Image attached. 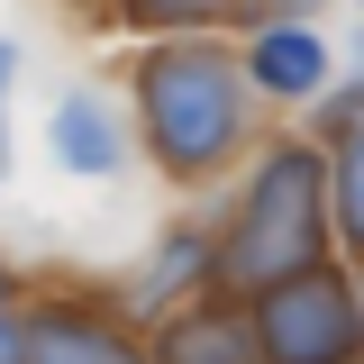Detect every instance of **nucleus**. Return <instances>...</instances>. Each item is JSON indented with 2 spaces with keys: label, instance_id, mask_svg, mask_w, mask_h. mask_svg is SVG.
Segmentation results:
<instances>
[{
  "label": "nucleus",
  "instance_id": "nucleus-1",
  "mask_svg": "<svg viewBox=\"0 0 364 364\" xmlns=\"http://www.w3.org/2000/svg\"><path fill=\"white\" fill-rule=\"evenodd\" d=\"M119 100L136 128V164L173 191L228 182L264 146V100L246 82L237 37H146L119 55Z\"/></svg>",
  "mask_w": 364,
  "mask_h": 364
},
{
  "label": "nucleus",
  "instance_id": "nucleus-2",
  "mask_svg": "<svg viewBox=\"0 0 364 364\" xmlns=\"http://www.w3.org/2000/svg\"><path fill=\"white\" fill-rule=\"evenodd\" d=\"M328 255H337L328 146H318V128H264V146L228 173V200L210 219V282L228 301H255Z\"/></svg>",
  "mask_w": 364,
  "mask_h": 364
},
{
  "label": "nucleus",
  "instance_id": "nucleus-3",
  "mask_svg": "<svg viewBox=\"0 0 364 364\" xmlns=\"http://www.w3.org/2000/svg\"><path fill=\"white\" fill-rule=\"evenodd\" d=\"M246 310H255L264 364H364V282L346 255L255 291Z\"/></svg>",
  "mask_w": 364,
  "mask_h": 364
},
{
  "label": "nucleus",
  "instance_id": "nucleus-4",
  "mask_svg": "<svg viewBox=\"0 0 364 364\" xmlns=\"http://www.w3.org/2000/svg\"><path fill=\"white\" fill-rule=\"evenodd\" d=\"M28 364H155L146 346V318H128L119 291H91V282H28Z\"/></svg>",
  "mask_w": 364,
  "mask_h": 364
},
{
  "label": "nucleus",
  "instance_id": "nucleus-5",
  "mask_svg": "<svg viewBox=\"0 0 364 364\" xmlns=\"http://www.w3.org/2000/svg\"><path fill=\"white\" fill-rule=\"evenodd\" d=\"M237 55H246V82H255L264 109H318L328 82H337V37L318 28L310 9H264L237 37Z\"/></svg>",
  "mask_w": 364,
  "mask_h": 364
},
{
  "label": "nucleus",
  "instance_id": "nucleus-6",
  "mask_svg": "<svg viewBox=\"0 0 364 364\" xmlns=\"http://www.w3.org/2000/svg\"><path fill=\"white\" fill-rule=\"evenodd\" d=\"M46 164L64 182H119L136 164V128H128V100L109 82H64L46 100Z\"/></svg>",
  "mask_w": 364,
  "mask_h": 364
},
{
  "label": "nucleus",
  "instance_id": "nucleus-7",
  "mask_svg": "<svg viewBox=\"0 0 364 364\" xmlns=\"http://www.w3.org/2000/svg\"><path fill=\"white\" fill-rule=\"evenodd\" d=\"M155 364H264V337H255V310L228 301V291H200L146 328Z\"/></svg>",
  "mask_w": 364,
  "mask_h": 364
},
{
  "label": "nucleus",
  "instance_id": "nucleus-8",
  "mask_svg": "<svg viewBox=\"0 0 364 364\" xmlns=\"http://www.w3.org/2000/svg\"><path fill=\"white\" fill-rule=\"evenodd\" d=\"M200 291H219L210 282V219H191V228H164L155 246H146V264L119 282V301H128V318H155L182 310V301H200Z\"/></svg>",
  "mask_w": 364,
  "mask_h": 364
},
{
  "label": "nucleus",
  "instance_id": "nucleus-9",
  "mask_svg": "<svg viewBox=\"0 0 364 364\" xmlns=\"http://www.w3.org/2000/svg\"><path fill=\"white\" fill-rule=\"evenodd\" d=\"M91 9L128 46H146V37H246L255 28V0H91Z\"/></svg>",
  "mask_w": 364,
  "mask_h": 364
},
{
  "label": "nucleus",
  "instance_id": "nucleus-10",
  "mask_svg": "<svg viewBox=\"0 0 364 364\" xmlns=\"http://www.w3.org/2000/svg\"><path fill=\"white\" fill-rule=\"evenodd\" d=\"M328 146V210H337V255L364 264V119H318Z\"/></svg>",
  "mask_w": 364,
  "mask_h": 364
},
{
  "label": "nucleus",
  "instance_id": "nucleus-11",
  "mask_svg": "<svg viewBox=\"0 0 364 364\" xmlns=\"http://www.w3.org/2000/svg\"><path fill=\"white\" fill-rule=\"evenodd\" d=\"M9 109H18V46L0 37V173H9Z\"/></svg>",
  "mask_w": 364,
  "mask_h": 364
},
{
  "label": "nucleus",
  "instance_id": "nucleus-12",
  "mask_svg": "<svg viewBox=\"0 0 364 364\" xmlns=\"http://www.w3.org/2000/svg\"><path fill=\"white\" fill-rule=\"evenodd\" d=\"M0 364H28V318H18V301H0Z\"/></svg>",
  "mask_w": 364,
  "mask_h": 364
},
{
  "label": "nucleus",
  "instance_id": "nucleus-13",
  "mask_svg": "<svg viewBox=\"0 0 364 364\" xmlns=\"http://www.w3.org/2000/svg\"><path fill=\"white\" fill-rule=\"evenodd\" d=\"M0 301H28V273H18V255L0 246Z\"/></svg>",
  "mask_w": 364,
  "mask_h": 364
},
{
  "label": "nucleus",
  "instance_id": "nucleus-14",
  "mask_svg": "<svg viewBox=\"0 0 364 364\" xmlns=\"http://www.w3.org/2000/svg\"><path fill=\"white\" fill-rule=\"evenodd\" d=\"M264 9H310V0H255V18H264Z\"/></svg>",
  "mask_w": 364,
  "mask_h": 364
},
{
  "label": "nucleus",
  "instance_id": "nucleus-15",
  "mask_svg": "<svg viewBox=\"0 0 364 364\" xmlns=\"http://www.w3.org/2000/svg\"><path fill=\"white\" fill-rule=\"evenodd\" d=\"M355 282H364V264H355Z\"/></svg>",
  "mask_w": 364,
  "mask_h": 364
}]
</instances>
